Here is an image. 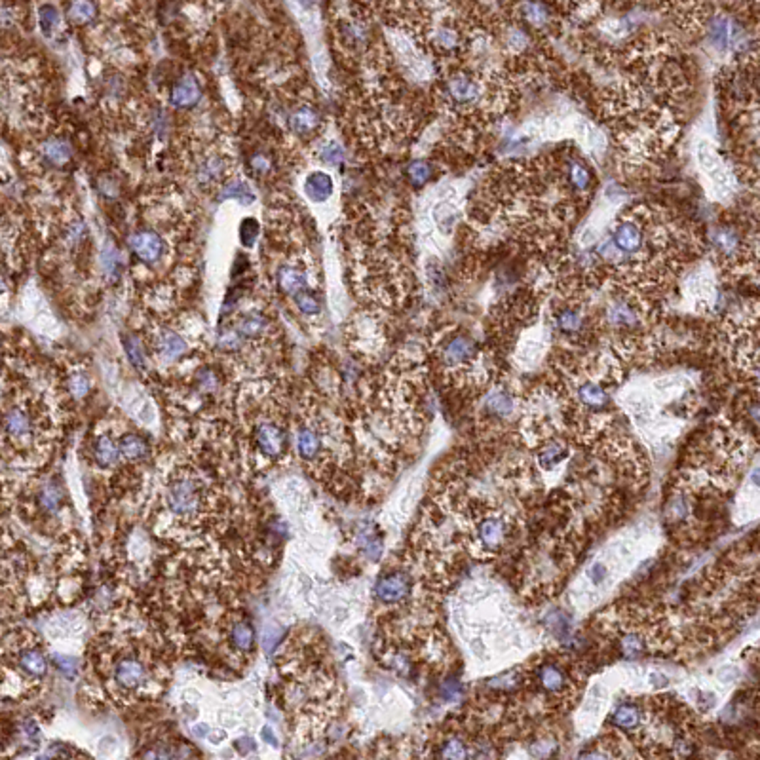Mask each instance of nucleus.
I'll return each mask as SVG.
<instances>
[{
    "instance_id": "3",
    "label": "nucleus",
    "mask_w": 760,
    "mask_h": 760,
    "mask_svg": "<svg viewBox=\"0 0 760 760\" xmlns=\"http://www.w3.org/2000/svg\"><path fill=\"white\" fill-rule=\"evenodd\" d=\"M507 536V521L500 514H485L474 523V540L479 551H498Z\"/></svg>"
},
{
    "instance_id": "4",
    "label": "nucleus",
    "mask_w": 760,
    "mask_h": 760,
    "mask_svg": "<svg viewBox=\"0 0 760 760\" xmlns=\"http://www.w3.org/2000/svg\"><path fill=\"white\" fill-rule=\"evenodd\" d=\"M477 346L472 336L450 335L441 346V363L450 371L472 369L475 365Z\"/></svg>"
},
{
    "instance_id": "52",
    "label": "nucleus",
    "mask_w": 760,
    "mask_h": 760,
    "mask_svg": "<svg viewBox=\"0 0 760 760\" xmlns=\"http://www.w3.org/2000/svg\"><path fill=\"white\" fill-rule=\"evenodd\" d=\"M578 760H610V757L606 755L605 751H599V749H591V751H584L578 757Z\"/></svg>"
},
{
    "instance_id": "35",
    "label": "nucleus",
    "mask_w": 760,
    "mask_h": 760,
    "mask_svg": "<svg viewBox=\"0 0 760 760\" xmlns=\"http://www.w3.org/2000/svg\"><path fill=\"white\" fill-rule=\"evenodd\" d=\"M266 327V319L259 314H247L236 323V331L242 336H259Z\"/></svg>"
},
{
    "instance_id": "16",
    "label": "nucleus",
    "mask_w": 760,
    "mask_h": 760,
    "mask_svg": "<svg viewBox=\"0 0 760 760\" xmlns=\"http://www.w3.org/2000/svg\"><path fill=\"white\" fill-rule=\"evenodd\" d=\"M297 450L304 462H314L318 460L321 450H323V441L318 430H314L310 426H303L297 432Z\"/></svg>"
},
{
    "instance_id": "43",
    "label": "nucleus",
    "mask_w": 760,
    "mask_h": 760,
    "mask_svg": "<svg viewBox=\"0 0 760 760\" xmlns=\"http://www.w3.org/2000/svg\"><path fill=\"white\" fill-rule=\"evenodd\" d=\"M38 19H41L42 33L49 34L54 29H56V25H58L59 21L58 8H56V6H51V4H42L41 10H38Z\"/></svg>"
},
{
    "instance_id": "21",
    "label": "nucleus",
    "mask_w": 760,
    "mask_h": 760,
    "mask_svg": "<svg viewBox=\"0 0 760 760\" xmlns=\"http://www.w3.org/2000/svg\"><path fill=\"white\" fill-rule=\"evenodd\" d=\"M306 284H308V278L301 268H295V266H281L278 270V286L281 291L286 293H291L295 297L297 293H301L306 289Z\"/></svg>"
},
{
    "instance_id": "53",
    "label": "nucleus",
    "mask_w": 760,
    "mask_h": 760,
    "mask_svg": "<svg viewBox=\"0 0 760 760\" xmlns=\"http://www.w3.org/2000/svg\"><path fill=\"white\" fill-rule=\"evenodd\" d=\"M262 737H264L270 745H278V739H276V736H272L270 728H264V730H262Z\"/></svg>"
},
{
    "instance_id": "34",
    "label": "nucleus",
    "mask_w": 760,
    "mask_h": 760,
    "mask_svg": "<svg viewBox=\"0 0 760 760\" xmlns=\"http://www.w3.org/2000/svg\"><path fill=\"white\" fill-rule=\"evenodd\" d=\"M122 346H124V350H126L128 360L131 361V365L137 369H145L147 360H145V350H143V346H141L139 338L133 335H126L122 338Z\"/></svg>"
},
{
    "instance_id": "7",
    "label": "nucleus",
    "mask_w": 760,
    "mask_h": 760,
    "mask_svg": "<svg viewBox=\"0 0 760 760\" xmlns=\"http://www.w3.org/2000/svg\"><path fill=\"white\" fill-rule=\"evenodd\" d=\"M413 591L411 576L403 571H393L384 574L375 586V597L384 605H398L405 601Z\"/></svg>"
},
{
    "instance_id": "2",
    "label": "nucleus",
    "mask_w": 760,
    "mask_h": 760,
    "mask_svg": "<svg viewBox=\"0 0 760 760\" xmlns=\"http://www.w3.org/2000/svg\"><path fill=\"white\" fill-rule=\"evenodd\" d=\"M111 680L124 694H135L150 684V665L137 654H124L111 665Z\"/></svg>"
},
{
    "instance_id": "36",
    "label": "nucleus",
    "mask_w": 760,
    "mask_h": 760,
    "mask_svg": "<svg viewBox=\"0 0 760 760\" xmlns=\"http://www.w3.org/2000/svg\"><path fill=\"white\" fill-rule=\"evenodd\" d=\"M620 646L623 656H625V658H630V660H637V658H641V656L645 654V650H646L645 638L641 637L638 633H625V635L621 637Z\"/></svg>"
},
{
    "instance_id": "23",
    "label": "nucleus",
    "mask_w": 760,
    "mask_h": 760,
    "mask_svg": "<svg viewBox=\"0 0 760 760\" xmlns=\"http://www.w3.org/2000/svg\"><path fill=\"white\" fill-rule=\"evenodd\" d=\"M519 12L532 29H546L553 21V12L546 4H521Z\"/></svg>"
},
{
    "instance_id": "10",
    "label": "nucleus",
    "mask_w": 760,
    "mask_h": 760,
    "mask_svg": "<svg viewBox=\"0 0 760 760\" xmlns=\"http://www.w3.org/2000/svg\"><path fill=\"white\" fill-rule=\"evenodd\" d=\"M574 400L578 407L588 413H603L610 403V395L601 382L595 380H584L574 390Z\"/></svg>"
},
{
    "instance_id": "20",
    "label": "nucleus",
    "mask_w": 760,
    "mask_h": 760,
    "mask_svg": "<svg viewBox=\"0 0 760 760\" xmlns=\"http://www.w3.org/2000/svg\"><path fill=\"white\" fill-rule=\"evenodd\" d=\"M319 126L318 111H314L312 106H301L297 108L293 115L289 116V130L297 135H308Z\"/></svg>"
},
{
    "instance_id": "8",
    "label": "nucleus",
    "mask_w": 760,
    "mask_h": 760,
    "mask_svg": "<svg viewBox=\"0 0 760 760\" xmlns=\"http://www.w3.org/2000/svg\"><path fill=\"white\" fill-rule=\"evenodd\" d=\"M536 684L546 694L561 695L566 694V690L571 687V677H568L563 663L549 660V662L540 663L536 667Z\"/></svg>"
},
{
    "instance_id": "33",
    "label": "nucleus",
    "mask_w": 760,
    "mask_h": 760,
    "mask_svg": "<svg viewBox=\"0 0 760 760\" xmlns=\"http://www.w3.org/2000/svg\"><path fill=\"white\" fill-rule=\"evenodd\" d=\"M470 749L464 739L460 737H449L441 745V760H468Z\"/></svg>"
},
{
    "instance_id": "24",
    "label": "nucleus",
    "mask_w": 760,
    "mask_h": 760,
    "mask_svg": "<svg viewBox=\"0 0 760 760\" xmlns=\"http://www.w3.org/2000/svg\"><path fill=\"white\" fill-rule=\"evenodd\" d=\"M118 445L120 457L126 460H143L148 454V443L137 433H124Z\"/></svg>"
},
{
    "instance_id": "45",
    "label": "nucleus",
    "mask_w": 760,
    "mask_h": 760,
    "mask_svg": "<svg viewBox=\"0 0 760 760\" xmlns=\"http://www.w3.org/2000/svg\"><path fill=\"white\" fill-rule=\"evenodd\" d=\"M439 694H441L443 702H454L462 694V684L458 682L457 678H445L443 680L441 688H439Z\"/></svg>"
},
{
    "instance_id": "54",
    "label": "nucleus",
    "mask_w": 760,
    "mask_h": 760,
    "mask_svg": "<svg viewBox=\"0 0 760 760\" xmlns=\"http://www.w3.org/2000/svg\"><path fill=\"white\" fill-rule=\"evenodd\" d=\"M751 481L755 483L757 487H760V466L755 468V472H752V475H751Z\"/></svg>"
},
{
    "instance_id": "29",
    "label": "nucleus",
    "mask_w": 760,
    "mask_h": 760,
    "mask_svg": "<svg viewBox=\"0 0 760 760\" xmlns=\"http://www.w3.org/2000/svg\"><path fill=\"white\" fill-rule=\"evenodd\" d=\"M230 643L240 652H249L255 643V633L251 630V625L247 621H236L230 627Z\"/></svg>"
},
{
    "instance_id": "30",
    "label": "nucleus",
    "mask_w": 760,
    "mask_h": 760,
    "mask_svg": "<svg viewBox=\"0 0 760 760\" xmlns=\"http://www.w3.org/2000/svg\"><path fill=\"white\" fill-rule=\"evenodd\" d=\"M711 242L713 246L724 255H732L739 247V236L736 234V230L726 229V227L715 230L711 234Z\"/></svg>"
},
{
    "instance_id": "55",
    "label": "nucleus",
    "mask_w": 760,
    "mask_h": 760,
    "mask_svg": "<svg viewBox=\"0 0 760 760\" xmlns=\"http://www.w3.org/2000/svg\"><path fill=\"white\" fill-rule=\"evenodd\" d=\"M38 760H51V759H49V757H42V759H38Z\"/></svg>"
},
{
    "instance_id": "42",
    "label": "nucleus",
    "mask_w": 760,
    "mask_h": 760,
    "mask_svg": "<svg viewBox=\"0 0 760 760\" xmlns=\"http://www.w3.org/2000/svg\"><path fill=\"white\" fill-rule=\"evenodd\" d=\"M319 158H321V162H325L329 165H341L344 162V148L341 147V143L329 141L327 145H323L319 150Z\"/></svg>"
},
{
    "instance_id": "31",
    "label": "nucleus",
    "mask_w": 760,
    "mask_h": 760,
    "mask_svg": "<svg viewBox=\"0 0 760 760\" xmlns=\"http://www.w3.org/2000/svg\"><path fill=\"white\" fill-rule=\"evenodd\" d=\"M504 42H506V46L511 51L521 54V51H525V49L531 46V34L521 25H511V27H507L506 33H504Z\"/></svg>"
},
{
    "instance_id": "18",
    "label": "nucleus",
    "mask_w": 760,
    "mask_h": 760,
    "mask_svg": "<svg viewBox=\"0 0 760 760\" xmlns=\"http://www.w3.org/2000/svg\"><path fill=\"white\" fill-rule=\"evenodd\" d=\"M483 407L487 411V415H491L492 418H507L514 415L515 398L506 390L498 388V390H494L487 395Z\"/></svg>"
},
{
    "instance_id": "46",
    "label": "nucleus",
    "mask_w": 760,
    "mask_h": 760,
    "mask_svg": "<svg viewBox=\"0 0 760 760\" xmlns=\"http://www.w3.org/2000/svg\"><path fill=\"white\" fill-rule=\"evenodd\" d=\"M69 388H71V392H73V395H76V398H84V395H88V392H90V388H91V382H90V378L86 375H74L71 380H69Z\"/></svg>"
},
{
    "instance_id": "19",
    "label": "nucleus",
    "mask_w": 760,
    "mask_h": 760,
    "mask_svg": "<svg viewBox=\"0 0 760 760\" xmlns=\"http://www.w3.org/2000/svg\"><path fill=\"white\" fill-rule=\"evenodd\" d=\"M606 319L614 327L625 329L637 325L638 314L635 310V306L627 301H614L606 306Z\"/></svg>"
},
{
    "instance_id": "49",
    "label": "nucleus",
    "mask_w": 760,
    "mask_h": 760,
    "mask_svg": "<svg viewBox=\"0 0 760 760\" xmlns=\"http://www.w3.org/2000/svg\"><path fill=\"white\" fill-rule=\"evenodd\" d=\"M588 578L593 581L595 586H601V584L606 581V578H608V566H606L605 563H593L588 568Z\"/></svg>"
},
{
    "instance_id": "22",
    "label": "nucleus",
    "mask_w": 760,
    "mask_h": 760,
    "mask_svg": "<svg viewBox=\"0 0 760 760\" xmlns=\"http://www.w3.org/2000/svg\"><path fill=\"white\" fill-rule=\"evenodd\" d=\"M555 325L563 335H578L584 329V314L574 306H564L555 314Z\"/></svg>"
},
{
    "instance_id": "48",
    "label": "nucleus",
    "mask_w": 760,
    "mask_h": 760,
    "mask_svg": "<svg viewBox=\"0 0 760 760\" xmlns=\"http://www.w3.org/2000/svg\"><path fill=\"white\" fill-rule=\"evenodd\" d=\"M196 380H198V388H200L202 392H213V390L217 388V376H215V373H213L211 369H202V371L198 373Z\"/></svg>"
},
{
    "instance_id": "47",
    "label": "nucleus",
    "mask_w": 760,
    "mask_h": 760,
    "mask_svg": "<svg viewBox=\"0 0 760 760\" xmlns=\"http://www.w3.org/2000/svg\"><path fill=\"white\" fill-rule=\"evenodd\" d=\"M244 343V336L238 333L236 329L234 331H224L221 336H219V346L222 350H238Z\"/></svg>"
},
{
    "instance_id": "11",
    "label": "nucleus",
    "mask_w": 760,
    "mask_h": 760,
    "mask_svg": "<svg viewBox=\"0 0 760 760\" xmlns=\"http://www.w3.org/2000/svg\"><path fill=\"white\" fill-rule=\"evenodd\" d=\"M130 247L141 261L152 264L164 253V240L154 230H139L131 234Z\"/></svg>"
},
{
    "instance_id": "13",
    "label": "nucleus",
    "mask_w": 760,
    "mask_h": 760,
    "mask_svg": "<svg viewBox=\"0 0 760 760\" xmlns=\"http://www.w3.org/2000/svg\"><path fill=\"white\" fill-rule=\"evenodd\" d=\"M643 717L645 715H643L641 705L633 702H623L614 707L612 715H610V722H612L614 728H618L621 732H633L643 724Z\"/></svg>"
},
{
    "instance_id": "27",
    "label": "nucleus",
    "mask_w": 760,
    "mask_h": 760,
    "mask_svg": "<svg viewBox=\"0 0 760 760\" xmlns=\"http://www.w3.org/2000/svg\"><path fill=\"white\" fill-rule=\"evenodd\" d=\"M222 200H236L242 205H251L255 202V192L249 188L247 183L234 181V183H229L221 188L219 202H222Z\"/></svg>"
},
{
    "instance_id": "14",
    "label": "nucleus",
    "mask_w": 760,
    "mask_h": 760,
    "mask_svg": "<svg viewBox=\"0 0 760 760\" xmlns=\"http://www.w3.org/2000/svg\"><path fill=\"white\" fill-rule=\"evenodd\" d=\"M17 665L31 678H42L48 673L46 658L36 646H25L17 652Z\"/></svg>"
},
{
    "instance_id": "9",
    "label": "nucleus",
    "mask_w": 760,
    "mask_h": 760,
    "mask_svg": "<svg viewBox=\"0 0 760 760\" xmlns=\"http://www.w3.org/2000/svg\"><path fill=\"white\" fill-rule=\"evenodd\" d=\"M255 443L264 458H281L287 449L286 432L274 422H262L255 432Z\"/></svg>"
},
{
    "instance_id": "50",
    "label": "nucleus",
    "mask_w": 760,
    "mask_h": 760,
    "mask_svg": "<svg viewBox=\"0 0 760 760\" xmlns=\"http://www.w3.org/2000/svg\"><path fill=\"white\" fill-rule=\"evenodd\" d=\"M56 665H58V669L65 675V677H74V673H76V667H78V663H76V660H73V658H67V656H58L56 658Z\"/></svg>"
},
{
    "instance_id": "17",
    "label": "nucleus",
    "mask_w": 760,
    "mask_h": 760,
    "mask_svg": "<svg viewBox=\"0 0 760 760\" xmlns=\"http://www.w3.org/2000/svg\"><path fill=\"white\" fill-rule=\"evenodd\" d=\"M568 454H571V450H568L566 443L551 439V441H546L540 447L538 452H536V460H538V466L542 470L549 472V470L559 466L561 462H564Z\"/></svg>"
},
{
    "instance_id": "5",
    "label": "nucleus",
    "mask_w": 760,
    "mask_h": 760,
    "mask_svg": "<svg viewBox=\"0 0 760 760\" xmlns=\"http://www.w3.org/2000/svg\"><path fill=\"white\" fill-rule=\"evenodd\" d=\"M4 435H6V441H12L14 445H31V441H34L36 426H34V417L27 407L14 405L6 411Z\"/></svg>"
},
{
    "instance_id": "12",
    "label": "nucleus",
    "mask_w": 760,
    "mask_h": 760,
    "mask_svg": "<svg viewBox=\"0 0 760 760\" xmlns=\"http://www.w3.org/2000/svg\"><path fill=\"white\" fill-rule=\"evenodd\" d=\"M200 99H202V88H200V84L192 74L179 78L172 88V93H170V101L177 108H190V106L196 105Z\"/></svg>"
},
{
    "instance_id": "37",
    "label": "nucleus",
    "mask_w": 760,
    "mask_h": 760,
    "mask_svg": "<svg viewBox=\"0 0 760 760\" xmlns=\"http://www.w3.org/2000/svg\"><path fill=\"white\" fill-rule=\"evenodd\" d=\"M460 42H462V36H460V33H458L454 27H449V25H447V27H439V29L435 31V46L445 49V51H450V49L458 48V46H460Z\"/></svg>"
},
{
    "instance_id": "44",
    "label": "nucleus",
    "mask_w": 760,
    "mask_h": 760,
    "mask_svg": "<svg viewBox=\"0 0 760 760\" xmlns=\"http://www.w3.org/2000/svg\"><path fill=\"white\" fill-rule=\"evenodd\" d=\"M409 177L411 181L415 183V185H424V183H428L430 181V177H432V165L428 164L426 160H415V162H411L409 164Z\"/></svg>"
},
{
    "instance_id": "40",
    "label": "nucleus",
    "mask_w": 760,
    "mask_h": 760,
    "mask_svg": "<svg viewBox=\"0 0 760 760\" xmlns=\"http://www.w3.org/2000/svg\"><path fill=\"white\" fill-rule=\"evenodd\" d=\"M261 234V227H259V221L253 219V217H246L242 224H240V242L246 247H253L257 238Z\"/></svg>"
},
{
    "instance_id": "6",
    "label": "nucleus",
    "mask_w": 760,
    "mask_h": 760,
    "mask_svg": "<svg viewBox=\"0 0 760 760\" xmlns=\"http://www.w3.org/2000/svg\"><path fill=\"white\" fill-rule=\"evenodd\" d=\"M445 93L454 106H474L483 95V84L474 74H454L445 84Z\"/></svg>"
},
{
    "instance_id": "39",
    "label": "nucleus",
    "mask_w": 760,
    "mask_h": 760,
    "mask_svg": "<svg viewBox=\"0 0 760 760\" xmlns=\"http://www.w3.org/2000/svg\"><path fill=\"white\" fill-rule=\"evenodd\" d=\"M95 12L97 8L91 2H74L69 6V17L74 23H88L95 17Z\"/></svg>"
},
{
    "instance_id": "28",
    "label": "nucleus",
    "mask_w": 760,
    "mask_h": 760,
    "mask_svg": "<svg viewBox=\"0 0 760 760\" xmlns=\"http://www.w3.org/2000/svg\"><path fill=\"white\" fill-rule=\"evenodd\" d=\"M63 500V491L58 483L49 481L38 491V504L46 514H58Z\"/></svg>"
},
{
    "instance_id": "25",
    "label": "nucleus",
    "mask_w": 760,
    "mask_h": 760,
    "mask_svg": "<svg viewBox=\"0 0 760 760\" xmlns=\"http://www.w3.org/2000/svg\"><path fill=\"white\" fill-rule=\"evenodd\" d=\"M42 154H44V158L48 160L49 164L63 165L71 160L73 148H71V145L65 139H49L44 143Z\"/></svg>"
},
{
    "instance_id": "1",
    "label": "nucleus",
    "mask_w": 760,
    "mask_h": 760,
    "mask_svg": "<svg viewBox=\"0 0 760 760\" xmlns=\"http://www.w3.org/2000/svg\"><path fill=\"white\" fill-rule=\"evenodd\" d=\"M209 502L205 483L194 474L172 475L164 492V506L177 521H198Z\"/></svg>"
},
{
    "instance_id": "38",
    "label": "nucleus",
    "mask_w": 760,
    "mask_h": 760,
    "mask_svg": "<svg viewBox=\"0 0 760 760\" xmlns=\"http://www.w3.org/2000/svg\"><path fill=\"white\" fill-rule=\"evenodd\" d=\"M568 181L578 190H588L591 185V172L588 170V165H584L581 162H573L568 165Z\"/></svg>"
},
{
    "instance_id": "26",
    "label": "nucleus",
    "mask_w": 760,
    "mask_h": 760,
    "mask_svg": "<svg viewBox=\"0 0 760 760\" xmlns=\"http://www.w3.org/2000/svg\"><path fill=\"white\" fill-rule=\"evenodd\" d=\"M93 454H95V460H97L101 466H113L116 460L120 458V445L111 435H103V437H99L97 441H95Z\"/></svg>"
},
{
    "instance_id": "41",
    "label": "nucleus",
    "mask_w": 760,
    "mask_h": 760,
    "mask_svg": "<svg viewBox=\"0 0 760 760\" xmlns=\"http://www.w3.org/2000/svg\"><path fill=\"white\" fill-rule=\"evenodd\" d=\"M295 303L299 306V310L306 314V316H316L321 310V304H319L318 297L312 293V291H306V289L295 295Z\"/></svg>"
},
{
    "instance_id": "51",
    "label": "nucleus",
    "mask_w": 760,
    "mask_h": 760,
    "mask_svg": "<svg viewBox=\"0 0 760 760\" xmlns=\"http://www.w3.org/2000/svg\"><path fill=\"white\" fill-rule=\"evenodd\" d=\"M251 168L261 175V173L268 172L270 170V160L264 154H255L253 158H251Z\"/></svg>"
},
{
    "instance_id": "32",
    "label": "nucleus",
    "mask_w": 760,
    "mask_h": 760,
    "mask_svg": "<svg viewBox=\"0 0 760 760\" xmlns=\"http://www.w3.org/2000/svg\"><path fill=\"white\" fill-rule=\"evenodd\" d=\"M160 350H162V354H164L168 360H177L179 356H183V352L187 350V344H185V341L177 333L164 331L160 335Z\"/></svg>"
},
{
    "instance_id": "15",
    "label": "nucleus",
    "mask_w": 760,
    "mask_h": 760,
    "mask_svg": "<svg viewBox=\"0 0 760 760\" xmlns=\"http://www.w3.org/2000/svg\"><path fill=\"white\" fill-rule=\"evenodd\" d=\"M304 192L316 204L327 202L333 194V179L325 172H312L304 179Z\"/></svg>"
}]
</instances>
